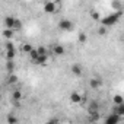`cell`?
Listing matches in <instances>:
<instances>
[{"instance_id": "d6986e66", "label": "cell", "mask_w": 124, "mask_h": 124, "mask_svg": "<svg viewBox=\"0 0 124 124\" xmlns=\"http://www.w3.org/2000/svg\"><path fill=\"white\" fill-rule=\"evenodd\" d=\"M47 60H48V55H39V58L35 61L34 64H44V63H47Z\"/></svg>"}, {"instance_id": "83f0119b", "label": "cell", "mask_w": 124, "mask_h": 124, "mask_svg": "<svg viewBox=\"0 0 124 124\" xmlns=\"http://www.w3.org/2000/svg\"><path fill=\"white\" fill-rule=\"evenodd\" d=\"M45 124H58V121H57L55 118H53V120H50V121H47Z\"/></svg>"}, {"instance_id": "5b68a950", "label": "cell", "mask_w": 124, "mask_h": 124, "mask_svg": "<svg viewBox=\"0 0 124 124\" xmlns=\"http://www.w3.org/2000/svg\"><path fill=\"white\" fill-rule=\"evenodd\" d=\"M15 25H16V18H13V16H6L5 18L6 29H15Z\"/></svg>"}, {"instance_id": "f1b7e54d", "label": "cell", "mask_w": 124, "mask_h": 124, "mask_svg": "<svg viewBox=\"0 0 124 124\" xmlns=\"http://www.w3.org/2000/svg\"><path fill=\"white\" fill-rule=\"evenodd\" d=\"M21 28V21L19 19H16V25H15V29H19Z\"/></svg>"}, {"instance_id": "8992f818", "label": "cell", "mask_w": 124, "mask_h": 124, "mask_svg": "<svg viewBox=\"0 0 124 124\" xmlns=\"http://www.w3.org/2000/svg\"><path fill=\"white\" fill-rule=\"evenodd\" d=\"M51 50H53V54H54V55H63V54H64V47L60 45V44L51 45Z\"/></svg>"}, {"instance_id": "4fadbf2b", "label": "cell", "mask_w": 124, "mask_h": 124, "mask_svg": "<svg viewBox=\"0 0 124 124\" xmlns=\"http://www.w3.org/2000/svg\"><path fill=\"white\" fill-rule=\"evenodd\" d=\"M88 111H89V114L96 112V111H98V102H96V101H92V102L89 104V107H88Z\"/></svg>"}, {"instance_id": "8fae6325", "label": "cell", "mask_w": 124, "mask_h": 124, "mask_svg": "<svg viewBox=\"0 0 124 124\" xmlns=\"http://www.w3.org/2000/svg\"><path fill=\"white\" fill-rule=\"evenodd\" d=\"M29 58H31L32 63H35V61L39 58V53H38V50H37V48H34V50L29 53Z\"/></svg>"}, {"instance_id": "484cf974", "label": "cell", "mask_w": 124, "mask_h": 124, "mask_svg": "<svg viewBox=\"0 0 124 124\" xmlns=\"http://www.w3.org/2000/svg\"><path fill=\"white\" fill-rule=\"evenodd\" d=\"M5 48H6V51H9V50H15V45H13V42H6V45H5Z\"/></svg>"}, {"instance_id": "ba28073f", "label": "cell", "mask_w": 124, "mask_h": 124, "mask_svg": "<svg viewBox=\"0 0 124 124\" xmlns=\"http://www.w3.org/2000/svg\"><path fill=\"white\" fill-rule=\"evenodd\" d=\"M112 112L117 114L118 117H124V104H121V105H114V107H112Z\"/></svg>"}, {"instance_id": "9a60e30c", "label": "cell", "mask_w": 124, "mask_h": 124, "mask_svg": "<svg viewBox=\"0 0 124 124\" xmlns=\"http://www.w3.org/2000/svg\"><path fill=\"white\" fill-rule=\"evenodd\" d=\"M13 34H15V29H6V28L3 29V35H5L6 39H12Z\"/></svg>"}, {"instance_id": "6da1fadb", "label": "cell", "mask_w": 124, "mask_h": 124, "mask_svg": "<svg viewBox=\"0 0 124 124\" xmlns=\"http://www.w3.org/2000/svg\"><path fill=\"white\" fill-rule=\"evenodd\" d=\"M121 15H123V12H112V13H109V15H107V16H104V18L101 19V25L105 26V28L112 26V25H115V23L120 21Z\"/></svg>"}, {"instance_id": "7402d4cb", "label": "cell", "mask_w": 124, "mask_h": 124, "mask_svg": "<svg viewBox=\"0 0 124 124\" xmlns=\"http://www.w3.org/2000/svg\"><path fill=\"white\" fill-rule=\"evenodd\" d=\"M89 120H91V121H98V120H99V111L89 114Z\"/></svg>"}, {"instance_id": "e0dca14e", "label": "cell", "mask_w": 124, "mask_h": 124, "mask_svg": "<svg viewBox=\"0 0 124 124\" xmlns=\"http://www.w3.org/2000/svg\"><path fill=\"white\" fill-rule=\"evenodd\" d=\"M37 50H38L39 55H48V50H47V47H44V45H38Z\"/></svg>"}, {"instance_id": "3957f363", "label": "cell", "mask_w": 124, "mask_h": 124, "mask_svg": "<svg viewBox=\"0 0 124 124\" xmlns=\"http://www.w3.org/2000/svg\"><path fill=\"white\" fill-rule=\"evenodd\" d=\"M58 28L61 31H72L73 29V22L69 21V19H61L58 22Z\"/></svg>"}, {"instance_id": "52a82bcc", "label": "cell", "mask_w": 124, "mask_h": 124, "mask_svg": "<svg viewBox=\"0 0 124 124\" xmlns=\"http://www.w3.org/2000/svg\"><path fill=\"white\" fill-rule=\"evenodd\" d=\"M69 99H70V102L72 104H80L82 102V95L79 93V92H72L70 93V96H69Z\"/></svg>"}, {"instance_id": "ac0fdd59", "label": "cell", "mask_w": 124, "mask_h": 124, "mask_svg": "<svg viewBox=\"0 0 124 124\" xmlns=\"http://www.w3.org/2000/svg\"><path fill=\"white\" fill-rule=\"evenodd\" d=\"M6 70L12 75V72L15 70V63L13 61H6Z\"/></svg>"}, {"instance_id": "2e32d148", "label": "cell", "mask_w": 124, "mask_h": 124, "mask_svg": "<svg viewBox=\"0 0 124 124\" xmlns=\"http://www.w3.org/2000/svg\"><path fill=\"white\" fill-rule=\"evenodd\" d=\"M15 55H16V51H15V50H9V51H6V60H8V61H13Z\"/></svg>"}, {"instance_id": "277c9868", "label": "cell", "mask_w": 124, "mask_h": 124, "mask_svg": "<svg viewBox=\"0 0 124 124\" xmlns=\"http://www.w3.org/2000/svg\"><path fill=\"white\" fill-rule=\"evenodd\" d=\"M120 121H121V117H118L117 114L111 112L109 115H107V117H105L104 124H120Z\"/></svg>"}, {"instance_id": "603a6c76", "label": "cell", "mask_w": 124, "mask_h": 124, "mask_svg": "<svg viewBox=\"0 0 124 124\" xmlns=\"http://www.w3.org/2000/svg\"><path fill=\"white\" fill-rule=\"evenodd\" d=\"M16 123H18V118H16L15 115L9 114V115H8V124H16Z\"/></svg>"}, {"instance_id": "44dd1931", "label": "cell", "mask_w": 124, "mask_h": 124, "mask_svg": "<svg viewBox=\"0 0 124 124\" xmlns=\"http://www.w3.org/2000/svg\"><path fill=\"white\" fill-rule=\"evenodd\" d=\"M18 82V76H15V75H10L9 78H8V83L9 85H15Z\"/></svg>"}, {"instance_id": "7a4b0ae2", "label": "cell", "mask_w": 124, "mask_h": 124, "mask_svg": "<svg viewBox=\"0 0 124 124\" xmlns=\"http://www.w3.org/2000/svg\"><path fill=\"white\" fill-rule=\"evenodd\" d=\"M58 6H60L58 2H47L44 5V12H47V13H55Z\"/></svg>"}, {"instance_id": "7c38bea8", "label": "cell", "mask_w": 124, "mask_h": 124, "mask_svg": "<svg viewBox=\"0 0 124 124\" xmlns=\"http://www.w3.org/2000/svg\"><path fill=\"white\" fill-rule=\"evenodd\" d=\"M89 86H91V88H93V89H96V88H99V86H101V80H99L98 78H92V79L89 80Z\"/></svg>"}, {"instance_id": "9c48e42d", "label": "cell", "mask_w": 124, "mask_h": 124, "mask_svg": "<svg viewBox=\"0 0 124 124\" xmlns=\"http://www.w3.org/2000/svg\"><path fill=\"white\" fill-rule=\"evenodd\" d=\"M70 70H72V73H73V75H76V76H80V75H82V66H80V64H78V63H76V64H73V66L70 67Z\"/></svg>"}, {"instance_id": "cb8c5ba5", "label": "cell", "mask_w": 124, "mask_h": 124, "mask_svg": "<svg viewBox=\"0 0 124 124\" xmlns=\"http://www.w3.org/2000/svg\"><path fill=\"white\" fill-rule=\"evenodd\" d=\"M107 32H108V29H107L105 26H102V25H101V26H99V29H98V34H99L101 37H104V35H107Z\"/></svg>"}, {"instance_id": "ffe728a7", "label": "cell", "mask_w": 124, "mask_h": 124, "mask_svg": "<svg viewBox=\"0 0 124 124\" xmlns=\"http://www.w3.org/2000/svg\"><path fill=\"white\" fill-rule=\"evenodd\" d=\"M32 50H34V47H32L31 44H28V42L22 45V51H23V53H28V54H29V53H31Z\"/></svg>"}, {"instance_id": "d4e9b609", "label": "cell", "mask_w": 124, "mask_h": 124, "mask_svg": "<svg viewBox=\"0 0 124 124\" xmlns=\"http://www.w3.org/2000/svg\"><path fill=\"white\" fill-rule=\"evenodd\" d=\"M86 39H88V37H86L85 32L79 34V37H78V41H79V42H86Z\"/></svg>"}, {"instance_id": "5bb4252c", "label": "cell", "mask_w": 124, "mask_h": 124, "mask_svg": "<svg viewBox=\"0 0 124 124\" xmlns=\"http://www.w3.org/2000/svg\"><path fill=\"white\" fill-rule=\"evenodd\" d=\"M112 102H114V105H121V104H124V98L121 95H114L112 96Z\"/></svg>"}, {"instance_id": "30bf717a", "label": "cell", "mask_w": 124, "mask_h": 124, "mask_svg": "<svg viewBox=\"0 0 124 124\" xmlns=\"http://www.w3.org/2000/svg\"><path fill=\"white\" fill-rule=\"evenodd\" d=\"M22 96H23V95H22V92H21L19 89H16V91H13V92H12V99H13L16 104L22 99Z\"/></svg>"}, {"instance_id": "4316f807", "label": "cell", "mask_w": 124, "mask_h": 124, "mask_svg": "<svg viewBox=\"0 0 124 124\" xmlns=\"http://www.w3.org/2000/svg\"><path fill=\"white\" fill-rule=\"evenodd\" d=\"M91 18L98 21V19H99V15H98V12H91ZM99 21H101V19H99Z\"/></svg>"}]
</instances>
